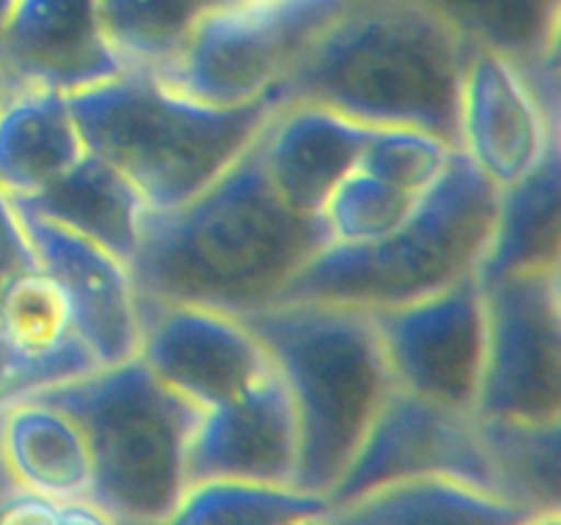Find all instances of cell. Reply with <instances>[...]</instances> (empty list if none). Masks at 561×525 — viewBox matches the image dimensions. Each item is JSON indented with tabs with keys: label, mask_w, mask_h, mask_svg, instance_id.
<instances>
[{
	"label": "cell",
	"mask_w": 561,
	"mask_h": 525,
	"mask_svg": "<svg viewBox=\"0 0 561 525\" xmlns=\"http://www.w3.org/2000/svg\"><path fill=\"white\" fill-rule=\"evenodd\" d=\"M531 509L460 479L400 481L329 509L321 525H520Z\"/></svg>",
	"instance_id": "44dd1931"
},
{
	"label": "cell",
	"mask_w": 561,
	"mask_h": 525,
	"mask_svg": "<svg viewBox=\"0 0 561 525\" xmlns=\"http://www.w3.org/2000/svg\"><path fill=\"white\" fill-rule=\"evenodd\" d=\"M0 454L11 479L49 501H80L91 492L93 463L85 432L66 410L38 397L0 408Z\"/></svg>",
	"instance_id": "ac0fdd59"
},
{
	"label": "cell",
	"mask_w": 561,
	"mask_h": 525,
	"mask_svg": "<svg viewBox=\"0 0 561 525\" xmlns=\"http://www.w3.org/2000/svg\"><path fill=\"white\" fill-rule=\"evenodd\" d=\"M471 44L425 0H351L294 60L274 96L373 129H420L458 148Z\"/></svg>",
	"instance_id": "7a4b0ae2"
},
{
	"label": "cell",
	"mask_w": 561,
	"mask_h": 525,
	"mask_svg": "<svg viewBox=\"0 0 561 525\" xmlns=\"http://www.w3.org/2000/svg\"><path fill=\"white\" fill-rule=\"evenodd\" d=\"M16 492H20V487H16V481L11 479L3 454H0V509H3L5 501H9L11 495H16Z\"/></svg>",
	"instance_id": "4dcf8cb0"
},
{
	"label": "cell",
	"mask_w": 561,
	"mask_h": 525,
	"mask_svg": "<svg viewBox=\"0 0 561 525\" xmlns=\"http://www.w3.org/2000/svg\"><path fill=\"white\" fill-rule=\"evenodd\" d=\"M323 517V514H321ZM321 517H310V520H296V523H288V525H321Z\"/></svg>",
	"instance_id": "e575fe53"
},
{
	"label": "cell",
	"mask_w": 561,
	"mask_h": 525,
	"mask_svg": "<svg viewBox=\"0 0 561 525\" xmlns=\"http://www.w3.org/2000/svg\"><path fill=\"white\" fill-rule=\"evenodd\" d=\"M458 148L499 191L529 178L559 151L551 115L526 66L493 49H471L460 88Z\"/></svg>",
	"instance_id": "7c38bea8"
},
{
	"label": "cell",
	"mask_w": 561,
	"mask_h": 525,
	"mask_svg": "<svg viewBox=\"0 0 561 525\" xmlns=\"http://www.w3.org/2000/svg\"><path fill=\"white\" fill-rule=\"evenodd\" d=\"M0 66L14 85L58 93L126 71L104 38L96 0H14L0 31Z\"/></svg>",
	"instance_id": "9a60e30c"
},
{
	"label": "cell",
	"mask_w": 561,
	"mask_h": 525,
	"mask_svg": "<svg viewBox=\"0 0 561 525\" xmlns=\"http://www.w3.org/2000/svg\"><path fill=\"white\" fill-rule=\"evenodd\" d=\"M137 359L201 410L239 397L274 370L241 317L153 299H140Z\"/></svg>",
	"instance_id": "8fae6325"
},
{
	"label": "cell",
	"mask_w": 561,
	"mask_h": 525,
	"mask_svg": "<svg viewBox=\"0 0 561 525\" xmlns=\"http://www.w3.org/2000/svg\"><path fill=\"white\" fill-rule=\"evenodd\" d=\"M0 525H58V501L20 490L0 509Z\"/></svg>",
	"instance_id": "f1b7e54d"
},
{
	"label": "cell",
	"mask_w": 561,
	"mask_h": 525,
	"mask_svg": "<svg viewBox=\"0 0 561 525\" xmlns=\"http://www.w3.org/2000/svg\"><path fill=\"white\" fill-rule=\"evenodd\" d=\"M420 197L354 170L329 197L321 219L334 244H367L394 233L414 213Z\"/></svg>",
	"instance_id": "484cf974"
},
{
	"label": "cell",
	"mask_w": 561,
	"mask_h": 525,
	"mask_svg": "<svg viewBox=\"0 0 561 525\" xmlns=\"http://www.w3.org/2000/svg\"><path fill=\"white\" fill-rule=\"evenodd\" d=\"M11 88V80H9V74H5L3 71V66H0V98L5 96V91H9Z\"/></svg>",
	"instance_id": "d6a6232c"
},
{
	"label": "cell",
	"mask_w": 561,
	"mask_h": 525,
	"mask_svg": "<svg viewBox=\"0 0 561 525\" xmlns=\"http://www.w3.org/2000/svg\"><path fill=\"white\" fill-rule=\"evenodd\" d=\"M351 0H228L214 11L184 58L162 74L179 91L208 104L268 96L301 49Z\"/></svg>",
	"instance_id": "ba28073f"
},
{
	"label": "cell",
	"mask_w": 561,
	"mask_h": 525,
	"mask_svg": "<svg viewBox=\"0 0 561 525\" xmlns=\"http://www.w3.org/2000/svg\"><path fill=\"white\" fill-rule=\"evenodd\" d=\"M0 366L11 399L99 366L77 331L64 290L38 260L16 268L0 288Z\"/></svg>",
	"instance_id": "2e32d148"
},
{
	"label": "cell",
	"mask_w": 561,
	"mask_h": 525,
	"mask_svg": "<svg viewBox=\"0 0 561 525\" xmlns=\"http://www.w3.org/2000/svg\"><path fill=\"white\" fill-rule=\"evenodd\" d=\"M228 0H96L99 22L126 71L162 77L184 58L203 22Z\"/></svg>",
	"instance_id": "603a6c76"
},
{
	"label": "cell",
	"mask_w": 561,
	"mask_h": 525,
	"mask_svg": "<svg viewBox=\"0 0 561 525\" xmlns=\"http://www.w3.org/2000/svg\"><path fill=\"white\" fill-rule=\"evenodd\" d=\"M460 479L504 495L502 474L474 413L392 386L351 463L329 490V509L400 481Z\"/></svg>",
	"instance_id": "9c48e42d"
},
{
	"label": "cell",
	"mask_w": 561,
	"mask_h": 525,
	"mask_svg": "<svg viewBox=\"0 0 561 525\" xmlns=\"http://www.w3.org/2000/svg\"><path fill=\"white\" fill-rule=\"evenodd\" d=\"M58 525H121V523L110 517L104 509H99L96 503L80 498V501L58 503Z\"/></svg>",
	"instance_id": "f546056e"
},
{
	"label": "cell",
	"mask_w": 561,
	"mask_h": 525,
	"mask_svg": "<svg viewBox=\"0 0 561 525\" xmlns=\"http://www.w3.org/2000/svg\"><path fill=\"white\" fill-rule=\"evenodd\" d=\"M499 213V189L460 148L442 178L394 233L367 244L329 241L285 290L283 301L387 310L438 293L480 268Z\"/></svg>",
	"instance_id": "5b68a950"
},
{
	"label": "cell",
	"mask_w": 561,
	"mask_h": 525,
	"mask_svg": "<svg viewBox=\"0 0 561 525\" xmlns=\"http://www.w3.org/2000/svg\"><path fill=\"white\" fill-rule=\"evenodd\" d=\"M11 3H14V0H0V31H3V22H5V16H9Z\"/></svg>",
	"instance_id": "836d02e7"
},
{
	"label": "cell",
	"mask_w": 561,
	"mask_h": 525,
	"mask_svg": "<svg viewBox=\"0 0 561 525\" xmlns=\"http://www.w3.org/2000/svg\"><path fill=\"white\" fill-rule=\"evenodd\" d=\"M480 284L485 293V364L474 416L499 424H559V268Z\"/></svg>",
	"instance_id": "52a82bcc"
},
{
	"label": "cell",
	"mask_w": 561,
	"mask_h": 525,
	"mask_svg": "<svg viewBox=\"0 0 561 525\" xmlns=\"http://www.w3.org/2000/svg\"><path fill=\"white\" fill-rule=\"evenodd\" d=\"M85 153L66 93L14 85L0 98V195L25 200L69 173Z\"/></svg>",
	"instance_id": "d6986e66"
},
{
	"label": "cell",
	"mask_w": 561,
	"mask_h": 525,
	"mask_svg": "<svg viewBox=\"0 0 561 525\" xmlns=\"http://www.w3.org/2000/svg\"><path fill=\"white\" fill-rule=\"evenodd\" d=\"M296 470L299 424L274 370L239 397L201 410L186 457L190 485L236 479L296 487Z\"/></svg>",
	"instance_id": "5bb4252c"
},
{
	"label": "cell",
	"mask_w": 561,
	"mask_h": 525,
	"mask_svg": "<svg viewBox=\"0 0 561 525\" xmlns=\"http://www.w3.org/2000/svg\"><path fill=\"white\" fill-rule=\"evenodd\" d=\"M520 525H561L559 509H540V512L529 514Z\"/></svg>",
	"instance_id": "1f68e13d"
},
{
	"label": "cell",
	"mask_w": 561,
	"mask_h": 525,
	"mask_svg": "<svg viewBox=\"0 0 561 525\" xmlns=\"http://www.w3.org/2000/svg\"><path fill=\"white\" fill-rule=\"evenodd\" d=\"M370 315L394 386L474 413L485 364V293L477 273Z\"/></svg>",
	"instance_id": "30bf717a"
},
{
	"label": "cell",
	"mask_w": 561,
	"mask_h": 525,
	"mask_svg": "<svg viewBox=\"0 0 561 525\" xmlns=\"http://www.w3.org/2000/svg\"><path fill=\"white\" fill-rule=\"evenodd\" d=\"M85 151L113 164L151 211L201 195L250 151L279 109L274 93L247 104H208L151 71L66 93Z\"/></svg>",
	"instance_id": "3957f363"
},
{
	"label": "cell",
	"mask_w": 561,
	"mask_h": 525,
	"mask_svg": "<svg viewBox=\"0 0 561 525\" xmlns=\"http://www.w3.org/2000/svg\"><path fill=\"white\" fill-rule=\"evenodd\" d=\"M14 213L36 260L64 290L77 331L96 364L110 366L135 359L140 350V295L129 266L38 213L25 208H14Z\"/></svg>",
	"instance_id": "4fadbf2b"
},
{
	"label": "cell",
	"mask_w": 561,
	"mask_h": 525,
	"mask_svg": "<svg viewBox=\"0 0 561 525\" xmlns=\"http://www.w3.org/2000/svg\"><path fill=\"white\" fill-rule=\"evenodd\" d=\"M559 151L520 184L499 191V213L477 279L559 268Z\"/></svg>",
	"instance_id": "7402d4cb"
},
{
	"label": "cell",
	"mask_w": 561,
	"mask_h": 525,
	"mask_svg": "<svg viewBox=\"0 0 561 525\" xmlns=\"http://www.w3.org/2000/svg\"><path fill=\"white\" fill-rule=\"evenodd\" d=\"M327 512V498L299 487L208 479L186 487L159 525H288Z\"/></svg>",
	"instance_id": "cb8c5ba5"
},
{
	"label": "cell",
	"mask_w": 561,
	"mask_h": 525,
	"mask_svg": "<svg viewBox=\"0 0 561 525\" xmlns=\"http://www.w3.org/2000/svg\"><path fill=\"white\" fill-rule=\"evenodd\" d=\"M25 397L66 410L85 432L93 463L85 501L121 525H159L173 512L190 487L186 457L201 408L137 355Z\"/></svg>",
	"instance_id": "8992f818"
},
{
	"label": "cell",
	"mask_w": 561,
	"mask_h": 525,
	"mask_svg": "<svg viewBox=\"0 0 561 525\" xmlns=\"http://www.w3.org/2000/svg\"><path fill=\"white\" fill-rule=\"evenodd\" d=\"M455 145L420 129H370L359 167L409 195H425L447 170Z\"/></svg>",
	"instance_id": "4316f807"
},
{
	"label": "cell",
	"mask_w": 561,
	"mask_h": 525,
	"mask_svg": "<svg viewBox=\"0 0 561 525\" xmlns=\"http://www.w3.org/2000/svg\"><path fill=\"white\" fill-rule=\"evenodd\" d=\"M471 47L493 49L520 66L557 49V0H425Z\"/></svg>",
	"instance_id": "d4e9b609"
},
{
	"label": "cell",
	"mask_w": 561,
	"mask_h": 525,
	"mask_svg": "<svg viewBox=\"0 0 561 525\" xmlns=\"http://www.w3.org/2000/svg\"><path fill=\"white\" fill-rule=\"evenodd\" d=\"M327 244L323 219L277 195L255 140L201 195L170 211L148 208L129 271L140 299L241 317L283 301Z\"/></svg>",
	"instance_id": "6da1fadb"
},
{
	"label": "cell",
	"mask_w": 561,
	"mask_h": 525,
	"mask_svg": "<svg viewBox=\"0 0 561 525\" xmlns=\"http://www.w3.org/2000/svg\"><path fill=\"white\" fill-rule=\"evenodd\" d=\"M241 320L261 339L294 402L296 487L327 498L394 386L370 310L296 299Z\"/></svg>",
	"instance_id": "277c9868"
},
{
	"label": "cell",
	"mask_w": 561,
	"mask_h": 525,
	"mask_svg": "<svg viewBox=\"0 0 561 525\" xmlns=\"http://www.w3.org/2000/svg\"><path fill=\"white\" fill-rule=\"evenodd\" d=\"M373 126L307 102L279 104L257 137L263 167L294 211L321 217L340 184L359 167Z\"/></svg>",
	"instance_id": "e0dca14e"
},
{
	"label": "cell",
	"mask_w": 561,
	"mask_h": 525,
	"mask_svg": "<svg viewBox=\"0 0 561 525\" xmlns=\"http://www.w3.org/2000/svg\"><path fill=\"white\" fill-rule=\"evenodd\" d=\"M9 202L93 241L110 255L121 257L126 266L140 246L148 213V202L140 191L113 164L91 151L82 153L80 162L47 189Z\"/></svg>",
	"instance_id": "ffe728a7"
},
{
	"label": "cell",
	"mask_w": 561,
	"mask_h": 525,
	"mask_svg": "<svg viewBox=\"0 0 561 525\" xmlns=\"http://www.w3.org/2000/svg\"><path fill=\"white\" fill-rule=\"evenodd\" d=\"M33 260H36V255L31 249V241H27L11 202L0 195V288L16 268L27 266ZM5 402H11V388L3 375V366H0V408Z\"/></svg>",
	"instance_id": "83f0119b"
}]
</instances>
